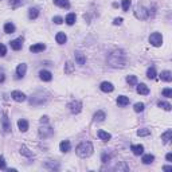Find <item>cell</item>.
I'll return each instance as SVG.
<instances>
[{"label": "cell", "mask_w": 172, "mask_h": 172, "mask_svg": "<svg viewBox=\"0 0 172 172\" xmlns=\"http://www.w3.org/2000/svg\"><path fill=\"white\" fill-rule=\"evenodd\" d=\"M108 63L112 67H125L127 65V55L123 50H114L109 54Z\"/></svg>", "instance_id": "cell-1"}, {"label": "cell", "mask_w": 172, "mask_h": 172, "mask_svg": "<svg viewBox=\"0 0 172 172\" xmlns=\"http://www.w3.org/2000/svg\"><path fill=\"white\" fill-rule=\"evenodd\" d=\"M75 152H77V155L82 159L89 157V156L93 153V144H91L90 141H82L81 144L77 147Z\"/></svg>", "instance_id": "cell-2"}, {"label": "cell", "mask_w": 172, "mask_h": 172, "mask_svg": "<svg viewBox=\"0 0 172 172\" xmlns=\"http://www.w3.org/2000/svg\"><path fill=\"white\" fill-rule=\"evenodd\" d=\"M148 15H149V11L147 8H144L143 6H137L136 7V11H134V16L137 19H140V20H145L148 18Z\"/></svg>", "instance_id": "cell-3"}, {"label": "cell", "mask_w": 172, "mask_h": 172, "mask_svg": "<svg viewBox=\"0 0 172 172\" xmlns=\"http://www.w3.org/2000/svg\"><path fill=\"white\" fill-rule=\"evenodd\" d=\"M149 43H151L152 46H155V47L162 46V43H163L162 34H159V32H153V34H151V36H149Z\"/></svg>", "instance_id": "cell-4"}, {"label": "cell", "mask_w": 172, "mask_h": 172, "mask_svg": "<svg viewBox=\"0 0 172 172\" xmlns=\"http://www.w3.org/2000/svg\"><path fill=\"white\" fill-rule=\"evenodd\" d=\"M69 108H70V112L73 114H78V113L82 110V102L81 101H71L69 104Z\"/></svg>", "instance_id": "cell-5"}, {"label": "cell", "mask_w": 172, "mask_h": 172, "mask_svg": "<svg viewBox=\"0 0 172 172\" xmlns=\"http://www.w3.org/2000/svg\"><path fill=\"white\" fill-rule=\"evenodd\" d=\"M53 133H54V129L50 127H42L39 129V136L42 139H49V137L53 136Z\"/></svg>", "instance_id": "cell-6"}, {"label": "cell", "mask_w": 172, "mask_h": 172, "mask_svg": "<svg viewBox=\"0 0 172 172\" xmlns=\"http://www.w3.org/2000/svg\"><path fill=\"white\" fill-rule=\"evenodd\" d=\"M1 125H3L4 133H10V132H11V123H10V118H8L7 113H4V114H3V118H1Z\"/></svg>", "instance_id": "cell-7"}, {"label": "cell", "mask_w": 172, "mask_h": 172, "mask_svg": "<svg viewBox=\"0 0 172 172\" xmlns=\"http://www.w3.org/2000/svg\"><path fill=\"white\" fill-rule=\"evenodd\" d=\"M11 97H12V100H15L16 102L26 101V94H24V93H22V91H19V90H14V91H12V93H11Z\"/></svg>", "instance_id": "cell-8"}, {"label": "cell", "mask_w": 172, "mask_h": 172, "mask_svg": "<svg viewBox=\"0 0 172 172\" xmlns=\"http://www.w3.org/2000/svg\"><path fill=\"white\" fill-rule=\"evenodd\" d=\"M10 46H11V49H12V50L19 51V50H22V47H23V39H22V38L14 39V40H11V42H10Z\"/></svg>", "instance_id": "cell-9"}, {"label": "cell", "mask_w": 172, "mask_h": 172, "mask_svg": "<svg viewBox=\"0 0 172 172\" xmlns=\"http://www.w3.org/2000/svg\"><path fill=\"white\" fill-rule=\"evenodd\" d=\"M39 78H40L42 81L49 82V81L53 79V74L50 73L49 70H40V71H39Z\"/></svg>", "instance_id": "cell-10"}, {"label": "cell", "mask_w": 172, "mask_h": 172, "mask_svg": "<svg viewBox=\"0 0 172 172\" xmlns=\"http://www.w3.org/2000/svg\"><path fill=\"white\" fill-rule=\"evenodd\" d=\"M100 89H101L104 93H112V91L114 90V86H113V84H110V82H102Z\"/></svg>", "instance_id": "cell-11"}, {"label": "cell", "mask_w": 172, "mask_h": 172, "mask_svg": "<svg viewBox=\"0 0 172 172\" xmlns=\"http://www.w3.org/2000/svg\"><path fill=\"white\" fill-rule=\"evenodd\" d=\"M26 71H27V65L26 63H20L16 67V74H18V78H23L26 75Z\"/></svg>", "instance_id": "cell-12"}, {"label": "cell", "mask_w": 172, "mask_h": 172, "mask_svg": "<svg viewBox=\"0 0 172 172\" xmlns=\"http://www.w3.org/2000/svg\"><path fill=\"white\" fill-rule=\"evenodd\" d=\"M45 49H46V46L43 45V43H36V45L30 46V51H31V53H40V51H43Z\"/></svg>", "instance_id": "cell-13"}, {"label": "cell", "mask_w": 172, "mask_h": 172, "mask_svg": "<svg viewBox=\"0 0 172 172\" xmlns=\"http://www.w3.org/2000/svg\"><path fill=\"white\" fill-rule=\"evenodd\" d=\"M55 40H56V43H58V45H65V43H66V40H67L66 34H65V32H58V34L55 35Z\"/></svg>", "instance_id": "cell-14"}, {"label": "cell", "mask_w": 172, "mask_h": 172, "mask_svg": "<svg viewBox=\"0 0 172 172\" xmlns=\"http://www.w3.org/2000/svg\"><path fill=\"white\" fill-rule=\"evenodd\" d=\"M137 93L143 94V95H147V94H149V89H148V86L145 84H140V85H137Z\"/></svg>", "instance_id": "cell-15"}, {"label": "cell", "mask_w": 172, "mask_h": 172, "mask_svg": "<svg viewBox=\"0 0 172 172\" xmlns=\"http://www.w3.org/2000/svg\"><path fill=\"white\" fill-rule=\"evenodd\" d=\"M130 149H132L133 155H136V156H140V155H143V152H144V147H143L141 144L132 145V147H130Z\"/></svg>", "instance_id": "cell-16"}, {"label": "cell", "mask_w": 172, "mask_h": 172, "mask_svg": "<svg viewBox=\"0 0 172 172\" xmlns=\"http://www.w3.org/2000/svg\"><path fill=\"white\" fill-rule=\"evenodd\" d=\"M74 55H75V61H77V63L79 65V66L85 65V62H86V56H85L84 54L82 53H75Z\"/></svg>", "instance_id": "cell-17"}, {"label": "cell", "mask_w": 172, "mask_h": 172, "mask_svg": "<svg viewBox=\"0 0 172 172\" xmlns=\"http://www.w3.org/2000/svg\"><path fill=\"white\" fill-rule=\"evenodd\" d=\"M160 78H162L163 81H165V82H171L172 81V74H171V71H168V70L162 71V74H160Z\"/></svg>", "instance_id": "cell-18"}, {"label": "cell", "mask_w": 172, "mask_h": 172, "mask_svg": "<svg viewBox=\"0 0 172 172\" xmlns=\"http://www.w3.org/2000/svg\"><path fill=\"white\" fill-rule=\"evenodd\" d=\"M54 4L61 8H70V3L69 0H54Z\"/></svg>", "instance_id": "cell-19"}, {"label": "cell", "mask_w": 172, "mask_h": 172, "mask_svg": "<svg viewBox=\"0 0 172 172\" xmlns=\"http://www.w3.org/2000/svg\"><path fill=\"white\" fill-rule=\"evenodd\" d=\"M70 148H71V145H70V141H67V140H63L62 143L59 144V149L62 152H69L70 151Z\"/></svg>", "instance_id": "cell-20"}, {"label": "cell", "mask_w": 172, "mask_h": 172, "mask_svg": "<svg viewBox=\"0 0 172 172\" xmlns=\"http://www.w3.org/2000/svg\"><path fill=\"white\" fill-rule=\"evenodd\" d=\"M98 137L102 141H109L110 139H112V134L105 132V130H98Z\"/></svg>", "instance_id": "cell-21"}, {"label": "cell", "mask_w": 172, "mask_h": 172, "mask_svg": "<svg viewBox=\"0 0 172 172\" xmlns=\"http://www.w3.org/2000/svg\"><path fill=\"white\" fill-rule=\"evenodd\" d=\"M117 104H118L120 106H127L128 104H129V98L125 97V95H118V97H117Z\"/></svg>", "instance_id": "cell-22"}, {"label": "cell", "mask_w": 172, "mask_h": 172, "mask_svg": "<svg viewBox=\"0 0 172 172\" xmlns=\"http://www.w3.org/2000/svg\"><path fill=\"white\" fill-rule=\"evenodd\" d=\"M18 127H19V129H20V132H26V130L28 129V123L26 120L22 118L18 121Z\"/></svg>", "instance_id": "cell-23"}, {"label": "cell", "mask_w": 172, "mask_h": 172, "mask_svg": "<svg viewBox=\"0 0 172 172\" xmlns=\"http://www.w3.org/2000/svg\"><path fill=\"white\" fill-rule=\"evenodd\" d=\"M39 16V10L38 8H30V10H28V18L31 19H36Z\"/></svg>", "instance_id": "cell-24"}, {"label": "cell", "mask_w": 172, "mask_h": 172, "mask_svg": "<svg viewBox=\"0 0 172 172\" xmlns=\"http://www.w3.org/2000/svg\"><path fill=\"white\" fill-rule=\"evenodd\" d=\"M26 1H27V0H10V6L12 8H18V7H20V6H23Z\"/></svg>", "instance_id": "cell-25"}, {"label": "cell", "mask_w": 172, "mask_h": 172, "mask_svg": "<svg viewBox=\"0 0 172 172\" xmlns=\"http://www.w3.org/2000/svg\"><path fill=\"white\" fill-rule=\"evenodd\" d=\"M171 136H172V130H171V129H168L167 132H165V133H163V134H162L163 143H164V144L169 143V140H171Z\"/></svg>", "instance_id": "cell-26"}, {"label": "cell", "mask_w": 172, "mask_h": 172, "mask_svg": "<svg viewBox=\"0 0 172 172\" xmlns=\"http://www.w3.org/2000/svg\"><path fill=\"white\" fill-rule=\"evenodd\" d=\"M106 118V114L105 112H102V110H98V112L94 113V120L95 121H104Z\"/></svg>", "instance_id": "cell-27"}, {"label": "cell", "mask_w": 172, "mask_h": 172, "mask_svg": "<svg viewBox=\"0 0 172 172\" xmlns=\"http://www.w3.org/2000/svg\"><path fill=\"white\" fill-rule=\"evenodd\" d=\"M153 160H155V156L149 153V155H144L141 162L144 163V164H151V163H153Z\"/></svg>", "instance_id": "cell-28"}, {"label": "cell", "mask_w": 172, "mask_h": 172, "mask_svg": "<svg viewBox=\"0 0 172 172\" xmlns=\"http://www.w3.org/2000/svg\"><path fill=\"white\" fill-rule=\"evenodd\" d=\"M4 32H6V34H12V32H15V26L12 24V23H6V24H4Z\"/></svg>", "instance_id": "cell-29"}, {"label": "cell", "mask_w": 172, "mask_h": 172, "mask_svg": "<svg viewBox=\"0 0 172 172\" xmlns=\"http://www.w3.org/2000/svg\"><path fill=\"white\" fill-rule=\"evenodd\" d=\"M75 19H77L75 14H69L66 16V19H65V22H66L69 26H71V24H74V23H75Z\"/></svg>", "instance_id": "cell-30"}, {"label": "cell", "mask_w": 172, "mask_h": 172, "mask_svg": "<svg viewBox=\"0 0 172 172\" xmlns=\"http://www.w3.org/2000/svg\"><path fill=\"white\" fill-rule=\"evenodd\" d=\"M147 77L149 79H155L156 78V70H155V67H149L147 70Z\"/></svg>", "instance_id": "cell-31"}, {"label": "cell", "mask_w": 172, "mask_h": 172, "mask_svg": "<svg viewBox=\"0 0 172 172\" xmlns=\"http://www.w3.org/2000/svg\"><path fill=\"white\" fill-rule=\"evenodd\" d=\"M157 106H159V108H163L164 110H167V112H168V110H171V108H172L168 102H164V101H159L157 102Z\"/></svg>", "instance_id": "cell-32"}, {"label": "cell", "mask_w": 172, "mask_h": 172, "mask_svg": "<svg viewBox=\"0 0 172 172\" xmlns=\"http://www.w3.org/2000/svg\"><path fill=\"white\" fill-rule=\"evenodd\" d=\"M74 71V65L71 63V62H67L66 65H65V73L66 74H71Z\"/></svg>", "instance_id": "cell-33"}, {"label": "cell", "mask_w": 172, "mask_h": 172, "mask_svg": "<svg viewBox=\"0 0 172 172\" xmlns=\"http://www.w3.org/2000/svg\"><path fill=\"white\" fill-rule=\"evenodd\" d=\"M20 153H22V155H24V156H27V157H34V153L28 151V149L24 147V145L20 148Z\"/></svg>", "instance_id": "cell-34"}, {"label": "cell", "mask_w": 172, "mask_h": 172, "mask_svg": "<svg viewBox=\"0 0 172 172\" xmlns=\"http://www.w3.org/2000/svg\"><path fill=\"white\" fill-rule=\"evenodd\" d=\"M127 82L129 85H136L137 84V77H136V75H128V77H127Z\"/></svg>", "instance_id": "cell-35"}, {"label": "cell", "mask_w": 172, "mask_h": 172, "mask_svg": "<svg viewBox=\"0 0 172 172\" xmlns=\"http://www.w3.org/2000/svg\"><path fill=\"white\" fill-rule=\"evenodd\" d=\"M137 134H139V136H149V134H151V130H149V129H145V128H143V129H139V130H137Z\"/></svg>", "instance_id": "cell-36"}, {"label": "cell", "mask_w": 172, "mask_h": 172, "mask_svg": "<svg viewBox=\"0 0 172 172\" xmlns=\"http://www.w3.org/2000/svg\"><path fill=\"white\" fill-rule=\"evenodd\" d=\"M144 110V104L143 102H137V104H134V112L140 113Z\"/></svg>", "instance_id": "cell-37"}, {"label": "cell", "mask_w": 172, "mask_h": 172, "mask_svg": "<svg viewBox=\"0 0 172 172\" xmlns=\"http://www.w3.org/2000/svg\"><path fill=\"white\" fill-rule=\"evenodd\" d=\"M130 0H123V10L127 12V11H129V7H130Z\"/></svg>", "instance_id": "cell-38"}, {"label": "cell", "mask_w": 172, "mask_h": 172, "mask_svg": "<svg viewBox=\"0 0 172 172\" xmlns=\"http://www.w3.org/2000/svg\"><path fill=\"white\" fill-rule=\"evenodd\" d=\"M163 95L164 97H167V98H169V97H172V89H164L163 90Z\"/></svg>", "instance_id": "cell-39"}, {"label": "cell", "mask_w": 172, "mask_h": 172, "mask_svg": "<svg viewBox=\"0 0 172 172\" xmlns=\"http://www.w3.org/2000/svg\"><path fill=\"white\" fill-rule=\"evenodd\" d=\"M7 54V49H6V46L3 43H0V56H4Z\"/></svg>", "instance_id": "cell-40"}, {"label": "cell", "mask_w": 172, "mask_h": 172, "mask_svg": "<svg viewBox=\"0 0 172 172\" xmlns=\"http://www.w3.org/2000/svg\"><path fill=\"white\" fill-rule=\"evenodd\" d=\"M54 23H55V24H62V23H63V19L61 18V16H54Z\"/></svg>", "instance_id": "cell-41"}, {"label": "cell", "mask_w": 172, "mask_h": 172, "mask_svg": "<svg viewBox=\"0 0 172 172\" xmlns=\"http://www.w3.org/2000/svg\"><path fill=\"white\" fill-rule=\"evenodd\" d=\"M6 160H4L3 156H0V169H6Z\"/></svg>", "instance_id": "cell-42"}, {"label": "cell", "mask_w": 172, "mask_h": 172, "mask_svg": "<svg viewBox=\"0 0 172 172\" xmlns=\"http://www.w3.org/2000/svg\"><path fill=\"white\" fill-rule=\"evenodd\" d=\"M110 160V155L108 153H102V163H108Z\"/></svg>", "instance_id": "cell-43"}, {"label": "cell", "mask_w": 172, "mask_h": 172, "mask_svg": "<svg viewBox=\"0 0 172 172\" xmlns=\"http://www.w3.org/2000/svg\"><path fill=\"white\" fill-rule=\"evenodd\" d=\"M121 23H123V18H116L114 19V22H113V24H121Z\"/></svg>", "instance_id": "cell-44"}, {"label": "cell", "mask_w": 172, "mask_h": 172, "mask_svg": "<svg viewBox=\"0 0 172 172\" xmlns=\"http://www.w3.org/2000/svg\"><path fill=\"white\" fill-rule=\"evenodd\" d=\"M47 121H49V117H47V116H43L42 118H40V123H42V124H46Z\"/></svg>", "instance_id": "cell-45"}, {"label": "cell", "mask_w": 172, "mask_h": 172, "mask_svg": "<svg viewBox=\"0 0 172 172\" xmlns=\"http://www.w3.org/2000/svg\"><path fill=\"white\" fill-rule=\"evenodd\" d=\"M163 169L164 171H172V167L171 165H165V167H163Z\"/></svg>", "instance_id": "cell-46"}, {"label": "cell", "mask_w": 172, "mask_h": 172, "mask_svg": "<svg viewBox=\"0 0 172 172\" xmlns=\"http://www.w3.org/2000/svg\"><path fill=\"white\" fill-rule=\"evenodd\" d=\"M4 79H6V75L3 73H0V82H4Z\"/></svg>", "instance_id": "cell-47"}, {"label": "cell", "mask_w": 172, "mask_h": 172, "mask_svg": "<svg viewBox=\"0 0 172 172\" xmlns=\"http://www.w3.org/2000/svg\"><path fill=\"white\" fill-rule=\"evenodd\" d=\"M165 157H167V160H168V162H171V160H172V153H167V156H165Z\"/></svg>", "instance_id": "cell-48"}]
</instances>
